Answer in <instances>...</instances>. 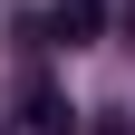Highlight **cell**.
I'll return each mask as SVG.
<instances>
[{
    "mask_svg": "<svg viewBox=\"0 0 135 135\" xmlns=\"http://www.w3.org/2000/svg\"><path fill=\"white\" fill-rule=\"evenodd\" d=\"M0 135H77V106H68L58 87H39V77H29V87H20V106L0 116Z\"/></svg>",
    "mask_w": 135,
    "mask_h": 135,
    "instance_id": "1",
    "label": "cell"
},
{
    "mask_svg": "<svg viewBox=\"0 0 135 135\" xmlns=\"http://www.w3.org/2000/svg\"><path fill=\"white\" fill-rule=\"evenodd\" d=\"M39 20H48V48H97L116 29V10H106V0H48Z\"/></svg>",
    "mask_w": 135,
    "mask_h": 135,
    "instance_id": "2",
    "label": "cell"
},
{
    "mask_svg": "<svg viewBox=\"0 0 135 135\" xmlns=\"http://www.w3.org/2000/svg\"><path fill=\"white\" fill-rule=\"evenodd\" d=\"M87 135H135V116H97V126H87Z\"/></svg>",
    "mask_w": 135,
    "mask_h": 135,
    "instance_id": "3",
    "label": "cell"
},
{
    "mask_svg": "<svg viewBox=\"0 0 135 135\" xmlns=\"http://www.w3.org/2000/svg\"><path fill=\"white\" fill-rule=\"evenodd\" d=\"M116 20H126V48H135V0H126V10H116Z\"/></svg>",
    "mask_w": 135,
    "mask_h": 135,
    "instance_id": "4",
    "label": "cell"
}]
</instances>
